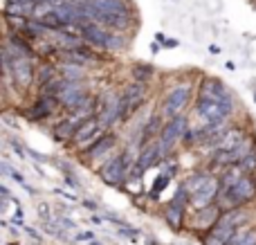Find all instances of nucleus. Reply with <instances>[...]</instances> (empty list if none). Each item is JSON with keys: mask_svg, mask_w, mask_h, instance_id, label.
Wrapping results in <instances>:
<instances>
[{"mask_svg": "<svg viewBox=\"0 0 256 245\" xmlns=\"http://www.w3.org/2000/svg\"><path fill=\"white\" fill-rule=\"evenodd\" d=\"M68 30L76 32L86 43H90L92 48L102 50V52H108V54H115V52H122V50L128 45V34H120V32H112L108 27L99 25V22H79V25H63Z\"/></svg>", "mask_w": 256, "mask_h": 245, "instance_id": "nucleus-1", "label": "nucleus"}, {"mask_svg": "<svg viewBox=\"0 0 256 245\" xmlns=\"http://www.w3.org/2000/svg\"><path fill=\"white\" fill-rule=\"evenodd\" d=\"M245 223H250L248 207H236V210L222 212L218 223L202 236V245H225L232 238V234Z\"/></svg>", "mask_w": 256, "mask_h": 245, "instance_id": "nucleus-2", "label": "nucleus"}, {"mask_svg": "<svg viewBox=\"0 0 256 245\" xmlns=\"http://www.w3.org/2000/svg\"><path fill=\"white\" fill-rule=\"evenodd\" d=\"M135 160H137V156L130 148H122L108 162H104L102 169L97 171V176L108 187H122L128 180V176L132 174V169H135Z\"/></svg>", "mask_w": 256, "mask_h": 245, "instance_id": "nucleus-3", "label": "nucleus"}, {"mask_svg": "<svg viewBox=\"0 0 256 245\" xmlns=\"http://www.w3.org/2000/svg\"><path fill=\"white\" fill-rule=\"evenodd\" d=\"M196 99V84L194 81H180V84L171 86L164 92V99L160 102L158 110L162 112L166 120L178 115H184V110L191 106V102Z\"/></svg>", "mask_w": 256, "mask_h": 245, "instance_id": "nucleus-4", "label": "nucleus"}, {"mask_svg": "<svg viewBox=\"0 0 256 245\" xmlns=\"http://www.w3.org/2000/svg\"><path fill=\"white\" fill-rule=\"evenodd\" d=\"M252 200H256V176L245 174L232 189H220L216 202L222 212L236 210V207H248Z\"/></svg>", "mask_w": 256, "mask_h": 245, "instance_id": "nucleus-5", "label": "nucleus"}, {"mask_svg": "<svg viewBox=\"0 0 256 245\" xmlns=\"http://www.w3.org/2000/svg\"><path fill=\"white\" fill-rule=\"evenodd\" d=\"M186 207H191V194H189V189H186L184 180H182L176 189V196H173L162 210L164 220H166V225L173 232L186 230Z\"/></svg>", "mask_w": 256, "mask_h": 245, "instance_id": "nucleus-6", "label": "nucleus"}, {"mask_svg": "<svg viewBox=\"0 0 256 245\" xmlns=\"http://www.w3.org/2000/svg\"><path fill=\"white\" fill-rule=\"evenodd\" d=\"M189 117L186 115H178V117H171V120L164 122V128L160 133V146H162V156L168 158V156H176V148L180 144H184V138H186V130H189Z\"/></svg>", "mask_w": 256, "mask_h": 245, "instance_id": "nucleus-7", "label": "nucleus"}, {"mask_svg": "<svg viewBox=\"0 0 256 245\" xmlns=\"http://www.w3.org/2000/svg\"><path fill=\"white\" fill-rule=\"evenodd\" d=\"M117 148H120V140H117V133L108 130V133L104 135L99 142H94L92 146L88 148V151L79 153V160L84 162V164L92 166L94 171H99L104 162H108L112 156H115Z\"/></svg>", "mask_w": 256, "mask_h": 245, "instance_id": "nucleus-8", "label": "nucleus"}, {"mask_svg": "<svg viewBox=\"0 0 256 245\" xmlns=\"http://www.w3.org/2000/svg\"><path fill=\"white\" fill-rule=\"evenodd\" d=\"M122 97V120L128 122L140 112V108L148 102L150 97V86L144 81H130L124 90H120Z\"/></svg>", "mask_w": 256, "mask_h": 245, "instance_id": "nucleus-9", "label": "nucleus"}, {"mask_svg": "<svg viewBox=\"0 0 256 245\" xmlns=\"http://www.w3.org/2000/svg\"><path fill=\"white\" fill-rule=\"evenodd\" d=\"M108 130L102 126V122H99V117L94 115V117H90V120H86L84 124L76 128V133H74V138H72V142L68 144L70 148H74L76 151V156L79 153H84V151H88L90 146H92L94 142H99V140L106 135Z\"/></svg>", "mask_w": 256, "mask_h": 245, "instance_id": "nucleus-10", "label": "nucleus"}, {"mask_svg": "<svg viewBox=\"0 0 256 245\" xmlns=\"http://www.w3.org/2000/svg\"><path fill=\"white\" fill-rule=\"evenodd\" d=\"M97 117L106 130H112L117 124H122V97L115 90H106L99 94V110Z\"/></svg>", "mask_w": 256, "mask_h": 245, "instance_id": "nucleus-11", "label": "nucleus"}, {"mask_svg": "<svg viewBox=\"0 0 256 245\" xmlns=\"http://www.w3.org/2000/svg\"><path fill=\"white\" fill-rule=\"evenodd\" d=\"M58 110H63V108H61V104H58L56 97H52V94H43V92H36L34 102H32L27 108H22V115H25L30 122L43 124V122H48L50 117L58 115Z\"/></svg>", "mask_w": 256, "mask_h": 245, "instance_id": "nucleus-12", "label": "nucleus"}, {"mask_svg": "<svg viewBox=\"0 0 256 245\" xmlns=\"http://www.w3.org/2000/svg\"><path fill=\"white\" fill-rule=\"evenodd\" d=\"M222 210L218 207V202H212L207 207H200V210H194V214L186 216V230L191 234H198V236H204L214 225L218 223Z\"/></svg>", "mask_w": 256, "mask_h": 245, "instance_id": "nucleus-13", "label": "nucleus"}, {"mask_svg": "<svg viewBox=\"0 0 256 245\" xmlns=\"http://www.w3.org/2000/svg\"><path fill=\"white\" fill-rule=\"evenodd\" d=\"M196 99H209V102H225V104H236L232 90L216 76H200L196 84Z\"/></svg>", "mask_w": 256, "mask_h": 245, "instance_id": "nucleus-14", "label": "nucleus"}, {"mask_svg": "<svg viewBox=\"0 0 256 245\" xmlns=\"http://www.w3.org/2000/svg\"><path fill=\"white\" fill-rule=\"evenodd\" d=\"M194 108H196V112L202 117V122H232L236 104L209 102V99H196Z\"/></svg>", "mask_w": 256, "mask_h": 245, "instance_id": "nucleus-15", "label": "nucleus"}, {"mask_svg": "<svg viewBox=\"0 0 256 245\" xmlns=\"http://www.w3.org/2000/svg\"><path fill=\"white\" fill-rule=\"evenodd\" d=\"M250 130L245 128V126H240V124H230L227 126V130L220 135L218 140H214L212 144H207V160L212 156H216V153H230L232 148H236L240 142H243V138L248 135Z\"/></svg>", "mask_w": 256, "mask_h": 245, "instance_id": "nucleus-16", "label": "nucleus"}, {"mask_svg": "<svg viewBox=\"0 0 256 245\" xmlns=\"http://www.w3.org/2000/svg\"><path fill=\"white\" fill-rule=\"evenodd\" d=\"M162 146H160V140H153L148 144H142L140 151H137V160H135V169L132 174L137 176H144L148 169L158 166L162 162Z\"/></svg>", "mask_w": 256, "mask_h": 245, "instance_id": "nucleus-17", "label": "nucleus"}, {"mask_svg": "<svg viewBox=\"0 0 256 245\" xmlns=\"http://www.w3.org/2000/svg\"><path fill=\"white\" fill-rule=\"evenodd\" d=\"M218 194H220V178L214 174L212 180H209L200 192H196L194 196H191V210H200V207H207V205H212V202H216Z\"/></svg>", "mask_w": 256, "mask_h": 245, "instance_id": "nucleus-18", "label": "nucleus"}, {"mask_svg": "<svg viewBox=\"0 0 256 245\" xmlns=\"http://www.w3.org/2000/svg\"><path fill=\"white\" fill-rule=\"evenodd\" d=\"M212 171L209 169H196V171H191L189 176L184 178V184H186V189H189V194L194 196L196 192H200V189L204 187V184L212 180Z\"/></svg>", "mask_w": 256, "mask_h": 245, "instance_id": "nucleus-19", "label": "nucleus"}, {"mask_svg": "<svg viewBox=\"0 0 256 245\" xmlns=\"http://www.w3.org/2000/svg\"><path fill=\"white\" fill-rule=\"evenodd\" d=\"M58 74L63 79H70V81H86V74H88V68L84 66H76V63H66V61H58Z\"/></svg>", "mask_w": 256, "mask_h": 245, "instance_id": "nucleus-20", "label": "nucleus"}, {"mask_svg": "<svg viewBox=\"0 0 256 245\" xmlns=\"http://www.w3.org/2000/svg\"><path fill=\"white\" fill-rule=\"evenodd\" d=\"M173 180V176L171 174H166V171H162V174L155 178V182H153V189L148 192V198H153V200H158L160 198V192H164L166 189V184Z\"/></svg>", "mask_w": 256, "mask_h": 245, "instance_id": "nucleus-21", "label": "nucleus"}, {"mask_svg": "<svg viewBox=\"0 0 256 245\" xmlns=\"http://www.w3.org/2000/svg\"><path fill=\"white\" fill-rule=\"evenodd\" d=\"M130 74H132V81H144V84H148V81L153 79V68L137 63V66H132Z\"/></svg>", "mask_w": 256, "mask_h": 245, "instance_id": "nucleus-22", "label": "nucleus"}, {"mask_svg": "<svg viewBox=\"0 0 256 245\" xmlns=\"http://www.w3.org/2000/svg\"><path fill=\"white\" fill-rule=\"evenodd\" d=\"M250 230H252V223H245V225H240V228L236 230L234 234H232V238H230V241H227L225 245H240V243L245 241V236H248V232H250Z\"/></svg>", "mask_w": 256, "mask_h": 245, "instance_id": "nucleus-23", "label": "nucleus"}, {"mask_svg": "<svg viewBox=\"0 0 256 245\" xmlns=\"http://www.w3.org/2000/svg\"><path fill=\"white\" fill-rule=\"evenodd\" d=\"M238 166L245 171V174H254V176H256V148H254L252 153H250L248 158H245V160L238 162Z\"/></svg>", "mask_w": 256, "mask_h": 245, "instance_id": "nucleus-24", "label": "nucleus"}, {"mask_svg": "<svg viewBox=\"0 0 256 245\" xmlns=\"http://www.w3.org/2000/svg\"><path fill=\"white\" fill-rule=\"evenodd\" d=\"M36 214H38L40 223H43V220H52L54 218L52 210H50V202H38V205H36Z\"/></svg>", "mask_w": 256, "mask_h": 245, "instance_id": "nucleus-25", "label": "nucleus"}, {"mask_svg": "<svg viewBox=\"0 0 256 245\" xmlns=\"http://www.w3.org/2000/svg\"><path fill=\"white\" fill-rule=\"evenodd\" d=\"M120 234H124V236H128L130 241H137L140 238V230H135V228H130V225H126V228H120Z\"/></svg>", "mask_w": 256, "mask_h": 245, "instance_id": "nucleus-26", "label": "nucleus"}, {"mask_svg": "<svg viewBox=\"0 0 256 245\" xmlns=\"http://www.w3.org/2000/svg\"><path fill=\"white\" fill-rule=\"evenodd\" d=\"M58 225H61L63 230H76V223L74 220H70V218H66V216H58V218H54Z\"/></svg>", "mask_w": 256, "mask_h": 245, "instance_id": "nucleus-27", "label": "nucleus"}, {"mask_svg": "<svg viewBox=\"0 0 256 245\" xmlns=\"http://www.w3.org/2000/svg\"><path fill=\"white\" fill-rule=\"evenodd\" d=\"M74 241L76 243H90V241H94V234L92 232H79L74 236Z\"/></svg>", "mask_w": 256, "mask_h": 245, "instance_id": "nucleus-28", "label": "nucleus"}, {"mask_svg": "<svg viewBox=\"0 0 256 245\" xmlns=\"http://www.w3.org/2000/svg\"><path fill=\"white\" fill-rule=\"evenodd\" d=\"M240 245H256V228H254V225H252V230L248 232V236H245V241Z\"/></svg>", "mask_w": 256, "mask_h": 245, "instance_id": "nucleus-29", "label": "nucleus"}, {"mask_svg": "<svg viewBox=\"0 0 256 245\" xmlns=\"http://www.w3.org/2000/svg\"><path fill=\"white\" fill-rule=\"evenodd\" d=\"M22 220H25V214H22L20 205H18V207H16V214H14V223H16V225H22Z\"/></svg>", "mask_w": 256, "mask_h": 245, "instance_id": "nucleus-30", "label": "nucleus"}, {"mask_svg": "<svg viewBox=\"0 0 256 245\" xmlns=\"http://www.w3.org/2000/svg\"><path fill=\"white\" fill-rule=\"evenodd\" d=\"M81 205H84L86 210H90V212H97V202L90 200V198H84V200H81Z\"/></svg>", "mask_w": 256, "mask_h": 245, "instance_id": "nucleus-31", "label": "nucleus"}, {"mask_svg": "<svg viewBox=\"0 0 256 245\" xmlns=\"http://www.w3.org/2000/svg\"><path fill=\"white\" fill-rule=\"evenodd\" d=\"M25 232H27V234H30V236H32V238H34V241H36V243H40V234H38V232H36V230H32V228H25Z\"/></svg>", "mask_w": 256, "mask_h": 245, "instance_id": "nucleus-32", "label": "nucleus"}, {"mask_svg": "<svg viewBox=\"0 0 256 245\" xmlns=\"http://www.w3.org/2000/svg\"><path fill=\"white\" fill-rule=\"evenodd\" d=\"M90 220H92L94 225H102V223H104V220H102V216H97V214H92V216H90Z\"/></svg>", "mask_w": 256, "mask_h": 245, "instance_id": "nucleus-33", "label": "nucleus"}, {"mask_svg": "<svg viewBox=\"0 0 256 245\" xmlns=\"http://www.w3.org/2000/svg\"><path fill=\"white\" fill-rule=\"evenodd\" d=\"M88 245H99V243H97V241H90V243H88Z\"/></svg>", "mask_w": 256, "mask_h": 245, "instance_id": "nucleus-34", "label": "nucleus"}]
</instances>
